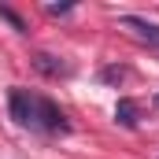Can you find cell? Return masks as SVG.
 <instances>
[{"mask_svg":"<svg viewBox=\"0 0 159 159\" xmlns=\"http://www.w3.org/2000/svg\"><path fill=\"white\" fill-rule=\"evenodd\" d=\"M115 119H119L122 126H129V129H133V126H137V104L122 96L119 104H115Z\"/></svg>","mask_w":159,"mask_h":159,"instance_id":"277c9868","label":"cell"},{"mask_svg":"<svg viewBox=\"0 0 159 159\" xmlns=\"http://www.w3.org/2000/svg\"><path fill=\"white\" fill-rule=\"evenodd\" d=\"M119 26H126L133 37H141L144 44H152V48H159V26L156 22H148V19H141V15H122Z\"/></svg>","mask_w":159,"mask_h":159,"instance_id":"7a4b0ae2","label":"cell"},{"mask_svg":"<svg viewBox=\"0 0 159 159\" xmlns=\"http://www.w3.org/2000/svg\"><path fill=\"white\" fill-rule=\"evenodd\" d=\"M70 4H48V15H67Z\"/></svg>","mask_w":159,"mask_h":159,"instance_id":"52a82bcc","label":"cell"},{"mask_svg":"<svg viewBox=\"0 0 159 159\" xmlns=\"http://www.w3.org/2000/svg\"><path fill=\"white\" fill-rule=\"evenodd\" d=\"M7 107H11V119L19 126H26V129H41V133H67L70 129V122L59 111V104H52L48 96L26 93V89H11Z\"/></svg>","mask_w":159,"mask_h":159,"instance_id":"6da1fadb","label":"cell"},{"mask_svg":"<svg viewBox=\"0 0 159 159\" xmlns=\"http://www.w3.org/2000/svg\"><path fill=\"white\" fill-rule=\"evenodd\" d=\"M156 104H159V96H156Z\"/></svg>","mask_w":159,"mask_h":159,"instance_id":"ba28073f","label":"cell"},{"mask_svg":"<svg viewBox=\"0 0 159 159\" xmlns=\"http://www.w3.org/2000/svg\"><path fill=\"white\" fill-rule=\"evenodd\" d=\"M34 67H37L41 74H48V78L67 74V63H59V59H56V56H48V52H37V56H34Z\"/></svg>","mask_w":159,"mask_h":159,"instance_id":"3957f363","label":"cell"},{"mask_svg":"<svg viewBox=\"0 0 159 159\" xmlns=\"http://www.w3.org/2000/svg\"><path fill=\"white\" fill-rule=\"evenodd\" d=\"M100 78H104V81H122V78H126V70H122V67H104Z\"/></svg>","mask_w":159,"mask_h":159,"instance_id":"8992f818","label":"cell"},{"mask_svg":"<svg viewBox=\"0 0 159 159\" xmlns=\"http://www.w3.org/2000/svg\"><path fill=\"white\" fill-rule=\"evenodd\" d=\"M0 19H7V22H11V26L19 30V34H26V22H22V19H19V15L11 11V7H4V4H0Z\"/></svg>","mask_w":159,"mask_h":159,"instance_id":"5b68a950","label":"cell"}]
</instances>
